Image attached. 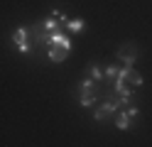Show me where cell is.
Segmentation results:
<instances>
[{
	"label": "cell",
	"mask_w": 152,
	"mask_h": 147,
	"mask_svg": "<svg viewBox=\"0 0 152 147\" xmlns=\"http://www.w3.org/2000/svg\"><path fill=\"white\" fill-rule=\"evenodd\" d=\"M98 98H101V88H98L96 78L81 81V86H79V103L81 105H91V103H96Z\"/></svg>",
	"instance_id": "obj_1"
},
{
	"label": "cell",
	"mask_w": 152,
	"mask_h": 147,
	"mask_svg": "<svg viewBox=\"0 0 152 147\" xmlns=\"http://www.w3.org/2000/svg\"><path fill=\"white\" fill-rule=\"evenodd\" d=\"M71 52V42H52L49 44V59L54 64H61Z\"/></svg>",
	"instance_id": "obj_2"
},
{
	"label": "cell",
	"mask_w": 152,
	"mask_h": 147,
	"mask_svg": "<svg viewBox=\"0 0 152 147\" xmlns=\"http://www.w3.org/2000/svg\"><path fill=\"white\" fill-rule=\"evenodd\" d=\"M137 54H140V47H137L135 42H125V44L115 52L118 61H123V64H132V61L137 59Z\"/></svg>",
	"instance_id": "obj_3"
},
{
	"label": "cell",
	"mask_w": 152,
	"mask_h": 147,
	"mask_svg": "<svg viewBox=\"0 0 152 147\" xmlns=\"http://www.w3.org/2000/svg\"><path fill=\"white\" fill-rule=\"evenodd\" d=\"M118 78H120L123 83H128V86H135V88H137V86H142V76H140V74H137L130 64H125V66H123L120 71H118Z\"/></svg>",
	"instance_id": "obj_4"
},
{
	"label": "cell",
	"mask_w": 152,
	"mask_h": 147,
	"mask_svg": "<svg viewBox=\"0 0 152 147\" xmlns=\"http://www.w3.org/2000/svg\"><path fill=\"white\" fill-rule=\"evenodd\" d=\"M27 34H30V29H27V27H17L15 32H12V42L17 44V49H20V52H27V49H30Z\"/></svg>",
	"instance_id": "obj_5"
},
{
	"label": "cell",
	"mask_w": 152,
	"mask_h": 147,
	"mask_svg": "<svg viewBox=\"0 0 152 147\" xmlns=\"http://www.w3.org/2000/svg\"><path fill=\"white\" fill-rule=\"evenodd\" d=\"M132 118H137V108H128L125 113H120V115L115 118V127H118V130H128Z\"/></svg>",
	"instance_id": "obj_6"
},
{
	"label": "cell",
	"mask_w": 152,
	"mask_h": 147,
	"mask_svg": "<svg viewBox=\"0 0 152 147\" xmlns=\"http://www.w3.org/2000/svg\"><path fill=\"white\" fill-rule=\"evenodd\" d=\"M66 27H69L71 32H81V29H83V20H69Z\"/></svg>",
	"instance_id": "obj_7"
},
{
	"label": "cell",
	"mask_w": 152,
	"mask_h": 147,
	"mask_svg": "<svg viewBox=\"0 0 152 147\" xmlns=\"http://www.w3.org/2000/svg\"><path fill=\"white\" fill-rule=\"evenodd\" d=\"M118 71H120V69H115V66H108V69H106V78H108V83H113V81L118 78Z\"/></svg>",
	"instance_id": "obj_8"
},
{
	"label": "cell",
	"mask_w": 152,
	"mask_h": 147,
	"mask_svg": "<svg viewBox=\"0 0 152 147\" xmlns=\"http://www.w3.org/2000/svg\"><path fill=\"white\" fill-rule=\"evenodd\" d=\"M91 78H96V81H101V78H103V74L98 71V66H91Z\"/></svg>",
	"instance_id": "obj_9"
}]
</instances>
